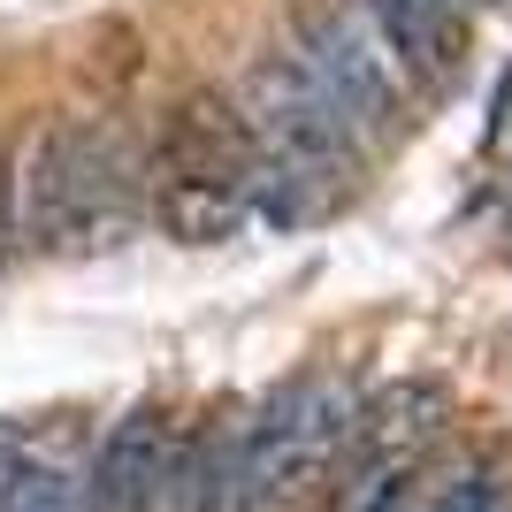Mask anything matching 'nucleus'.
<instances>
[{"instance_id": "obj_1", "label": "nucleus", "mask_w": 512, "mask_h": 512, "mask_svg": "<svg viewBox=\"0 0 512 512\" xmlns=\"http://www.w3.org/2000/svg\"><path fill=\"white\" fill-rule=\"evenodd\" d=\"M352 421H360V390L344 375H299L245 428H230L222 444L169 467V482L184 497H199L207 512H283L337 474Z\"/></svg>"}, {"instance_id": "obj_2", "label": "nucleus", "mask_w": 512, "mask_h": 512, "mask_svg": "<svg viewBox=\"0 0 512 512\" xmlns=\"http://www.w3.org/2000/svg\"><path fill=\"white\" fill-rule=\"evenodd\" d=\"M146 161L107 115H69V123L31 130L8 161V230L39 253H100L123 245L138 222Z\"/></svg>"}, {"instance_id": "obj_3", "label": "nucleus", "mask_w": 512, "mask_h": 512, "mask_svg": "<svg viewBox=\"0 0 512 512\" xmlns=\"http://www.w3.org/2000/svg\"><path fill=\"white\" fill-rule=\"evenodd\" d=\"M260 184V138L230 92H184L161 115V138L146 153L153 222L176 245H222L253 222Z\"/></svg>"}, {"instance_id": "obj_4", "label": "nucleus", "mask_w": 512, "mask_h": 512, "mask_svg": "<svg viewBox=\"0 0 512 512\" xmlns=\"http://www.w3.org/2000/svg\"><path fill=\"white\" fill-rule=\"evenodd\" d=\"M283 46L352 115V130H360L367 146H383V138H398L413 123L421 85H413V69L398 62V46L375 31V16H367L360 0H306L299 16H291V39Z\"/></svg>"}, {"instance_id": "obj_5", "label": "nucleus", "mask_w": 512, "mask_h": 512, "mask_svg": "<svg viewBox=\"0 0 512 512\" xmlns=\"http://www.w3.org/2000/svg\"><path fill=\"white\" fill-rule=\"evenodd\" d=\"M237 107H245V123H253V138H260V161L314 176V184H329L337 199L352 192L360 169L375 161V146H367L360 130H352V115L299 69L291 46L253 54L245 85H237Z\"/></svg>"}, {"instance_id": "obj_6", "label": "nucleus", "mask_w": 512, "mask_h": 512, "mask_svg": "<svg viewBox=\"0 0 512 512\" xmlns=\"http://www.w3.org/2000/svg\"><path fill=\"white\" fill-rule=\"evenodd\" d=\"M451 428V390L406 375V383L360 398V421H352V444H344L337 474H329V512H398L406 490L428 474V451L444 444Z\"/></svg>"}, {"instance_id": "obj_7", "label": "nucleus", "mask_w": 512, "mask_h": 512, "mask_svg": "<svg viewBox=\"0 0 512 512\" xmlns=\"http://www.w3.org/2000/svg\"><path fill=\"white\" fill-rule=\"evenodd\" d=\"M161 490H169V413L130 406L92 451L85 512H153Z\"/></svg>"}, {"instance_id": "obj_8", "label": "nucleus", "mask_w": 512, "mask_h": 512, "mask_svg": "<svg viewBox=\"0 0 512 512\" xmlns=\"http://www.w3.org/2000/svg\"><path fill=\"white\" fill-rule=\"evenodd\" d=\"M360 8L398 46V62L413 69L421 92H444L467 69V8L459 0H360Z\"/></svg>"}, {"instance_id": "obj_9", "label": "nucleus", "mask_w": 512, "mask_h": 512, "mask_svg": "<svg viewBox=\"0 0 512 512\" xmlns=\"http://www.w3.org/2000/svg\"><path fill=\"white\" fill-rule=\"evenodd\" d=\"M398 512H512V490H505V474H497L490 459H459V467L413 482Z\"/></svg>"}, {"instance_id": "obj_10", "label": "nucleus", "mask_w": 512, "mask_h": 512, "mask_svg": "<svg viewBox=\"0 0 512 512\" xmlns=\"http://www.w3.org/2000/svg\"><path fill=\"white\" fill-rule=\"evenodd\" d=\"M0 512H85V482L69 467H54V459H31L16 474H8V490H0Z\"/></svg>"}, {"instance_id": "obj_11", "label": "nucleus", "mask_w": 512, "mask_h": 512, "mask_svg": "<svg viewBox=\"0 0 512 512\" xmlns=\"http://www.w3.org/2000/svg\"><path fill=\"white\" fill-rule=\"evenodd\" d=\"M459 8H497V0H459Z\"/></svg>"}]
</instances>
